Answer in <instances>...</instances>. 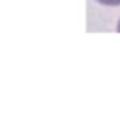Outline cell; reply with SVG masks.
Wrapping results in <instances>:
<instances>
[{"instance_id":"6da1fadb","label":"cell","mask_w":120,"mask_h":125,"mask_svg":"<svg viewBox=\"0 0 120 125\" xmlns=\"http://www.w3.org/2000/svg\"><path fill=\"white\" fill-rule=\"evenodd\" d=\"M99 4L103 5H110V7H115V5H120V0H98Z\"/></svg>"},{"instance_id":"7a4b0ae2","label":"cell","mask_w":120,"mask_h":125,"mask_svg":"<svg viewBox=\"0 0 120 125\" xmlns=\"http://www.w3.org/2000/svg\"><path fill=\"white\" fill-rule=\"evenodd\" d=\"M117 31H120V21H118V26H117Z\"/></svg>"}]
</instances>
